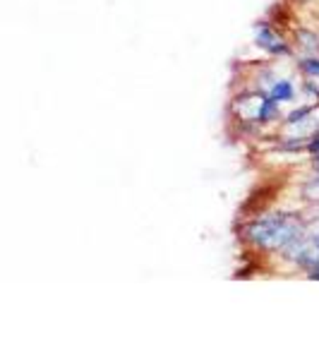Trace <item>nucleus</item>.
Masks as SVG:
<instances>
[{
  "instance_id": "f257e3e1",
  "label": "nucleus",
  "mask_w": 319,
  "mask_h": 360,
  "mask_svg": "<svg viewBox=\"0 0 319 360\" xmlns=\"http://www.w3.org/2000/svg\"><path fill=\"white\" fill-rule=\"evenodd\" d=\"M303 236H307V226L303 219L293 214H264V217L252 219L242 231V238L262 252H276V250L283 252Z\"/></svg>"
},
{
  "instance_id": "f03ea898",
  "label": "nucleus",
  "mask_w": 319,
  "mask_h": 360,
  "mask_svg": "<svg viewBox=\"0 0 319 360\" xmlns=\"http://www.w3.org/2000/svg\"><path fill=\"white\" fill-rule=\"evenodd\" d=\"M254 44L269 56H291V46L283 41L269 25H257V29H254Z\"/></svg>"
},
{
  "instance_id": "7ed1b4c3",
  "label": "nucleus",
  "mask_w": 319,
  "mask_h": 360,
  "mask_svg": "<svg viewBox=\"0 0 319 360\" xmlns=\"http://www.w3.org/2000/svg\"><path fill=\"white\" fill-rule=\"evenodd\" d=\"M266 96H271L278 103H293L295 98H298V91H295L293 79H276V82L271 84V89L266 91Z\"/></svg>"
},
{
  "instance_id": "20e7f679",
  "label": "nucleus",
  "mask_w": 319,
  "mask_h": 360,
  "mask_svg": "<svg viewBox=\"0 0 319 360\" xmlns=\"http://www.w3.org/2000/svg\"><path fill=\"white\" fill-rule=\"evenodd\" d=\"M295 39H298L300 49H303L307 56H319V37L315 32H310V29H300Z\"/></svg>"
},
{
  "instance_id": "39448f33",
  "label": "nucleus",
  "mask_w": 319,
  "mask_h": 360,
  "mask_svg": "<svg viewBox=\"0 0 319 360\" xmlns=\"http://www.w3.org/2000/svg\"><path fill=\"white\" fill-rule=\"evenodd\" d=\"M317 106H319V103L315 101V103H310V106H307V103H305V106H298V108H293V111H288L286 115H283V123H286V125L303 123V120H307V118H310L312 113L317 111Z\"/></svg>"
},
{
  "instance_id": "423d86ee",
  "label": "nucleus",
  "mask_w": 319,
  "mask_h": 360,
  "mask_svg": "<svg viewBox=\"0 0 319 360\" xmlns=\"http://www.w3.org/2000/svg\"><path fill=\"white\" fill-rule=\"evenodd\" d=\"M300 70L305 72V77H319V56H305L300 60Z\"/></svg>"
}]
</instances>
